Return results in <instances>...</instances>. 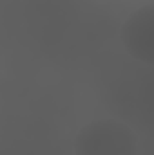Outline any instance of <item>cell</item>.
Returning <instances> with one entry per match:
<instances>
[{"label": "cell", "mask_w": 154, "mask_h": 155, "mask_svg": "<svg viewBox=\"0 0 154 155\" xmlns=\"http://www.w3.org/2000/svg\"><path fill=\"white\" fill-rule=\"evenodd\" d=\"M73 148L75 155H136L138 141L123 121L98 119L80 128Z\"/></svg>", "instance_id": "1"}, {"label": "cell", "mask_w": 154, "mask_h": 155, "mask_svg": "<svg viewBox=\"0 0 154 155\" xmlns=\"http://www.w3.org/2000/svg\"><path fill=\"white\" fill-rule=\"evenodd\" d=\"M120 38L134 60L154 65V4L143 5L127 16Z\"/></svg>", "instance_id": "2"}]
</instances>
